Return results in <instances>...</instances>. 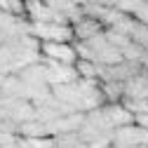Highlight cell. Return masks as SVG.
I'll return each mask as SVG.
<instances>
[{
	"instance_id": "ba28073f",
	"label": "cell",
	"mask_w": 148,
	"mask_h": 148,
	"mask_svg": "<svg viewBox=\"0 0 148 148\" xmlns=\"http://www.w3.org/2000/svg\"><path fill=\"white\" fill-rule=\"evenodd\" d=\"M132 19L139 21V24H146L148 26V3H143V0H139L134 12H132Z\"/></svg>"
},
{
	"instance_id": "52a82bcc",
	"label": "cell",
	"mask_w": 148,
	"mask_h": 148,
	"mask_svg": "<svg viewBox=\"0 0 148 148\" xmlns=\"http://www.w3.org/2000/svg\"><path fill=\"white\" fill-rule=\"evenodd\" d=\"M129 40H132L134 45H139V47H146V42H148V26H146V24L134 21L132 33H129Z\"/></svg>"
},
{
	"instance_id": "9c48e42d",
	"label": "cell",
	"mask_w": 148,
	"mask_h": 148,
	"mask_svg": "<svg viewBox=\"0 0 148 148\" xmlns=\"http://www.w3.org/2000/svg\"><path fill=\"white\" fill-rule=\"evenodd\" d=\"M28 148H54V136H35V139H26Z\"/></svg>"
},
{
	"instance_id": "3957f363",
	"label": "cell",
	"mask_w": 148,
	"mask_h": 148,
	"mask_svg": "<svg viewBox=\"0 0 148 148\" xmlns=\"http://www.w3.org/2000/svg\"><path fill=\"white\" fill-rule=\"evenodd\" d=\"M73 28V38H78V40H89V38H94V35H99L103 31V26L97 21V19H89V16H80V19L75 24H71Z\"/></svg>"
},
{
	"instance_id": "6da1fadb",
	"label": "cell",
	"mask_w": 148,
	"mask_h": 148,
	"mask_svg": "<svg viewBox=\"0 0 148 148\" xmlns=\"http://www.w3.org/2000/svg\"><path fill=\"white\" fill-rule=\"evenodd\" d=\"M40 49L42 54L40 57L45 59H52L57 64H66V66H73L75 64V49H73L71 42H40Z\"/></svg>"
},
{
	"instance_id": "7a4b0ae2",
	"label": "cell",
	"mask_w": 148,
	"mask_h": 148,
	"mask_svg": "<svg viewBox=\"0 0 148 148\" xmlns=\"http://www.w3.org/2000/svg\"><path fill=\"white\" fill-rule=\"evenodd\" d=\"M103 115L110 125V129H118V127H127V125H134V115L122 106V103H103L101 106Z\"/></svg>"
},
{
	"instance_id": "30bf717a",
	"label": "cell",
	"mask_w": 148,
	"mask_h": 148,
	"mask_svg": "<svg viewBox=\"0 0 148 148\" xmlns=\"http://www.w3.org/2000/svg\"><path fill=\"white\" fill-rule=\"evenodd\" d=\"M136 3H139V0H115L113 7H115L118 12H122V14H127V16H132V12H134Z\"/></svg>"
},
{
	"instance_id": "9a60e30c",
	"label": "cell",
	"mask_w": 148,
	"mask_h": 148,
	"mask_svg": "<svg viewBox=\"0 0 148 148\" xmlns=\"http://www.w3.org/2000/svg\"><path fill=\"white\" fill-rule=\"evenodd\" d=\"M108 148H113V146H108Z\"/></svg>"
},
{
	"instance_id": "5b68a950",
	"label": "cell",
	"mask_w": 148,
	"mask_h": 148,
	"mask_svg": "<svg viewBox=\"0 0 148 148\" xmlns=\"http://www.w3.org/2000/svg\"><path fill=\"white\" fill-rule=\"evenodd\" d=\"M24 82L12 75V73H7V75H3V82H0V94L3 97H12V99H24ZM26 101V99H24Z\"/></svg>"
},
{
	"instance_id": "8992f818",
	"label": "cell",
	"mask_w": 148,
	"mask_h": 148,
	"mask_svg": "<svg viewBox=\"0 0 148 148\" xmlns=\"http://www.w3.org/2000/svg\"><path fill=\"white\" fill-rule=\"evenodd\" d=\"M122 61V54H120V49H115V47H106V49H101L97 57H94V64H99V66H115V64H120Z\"/></svg>"
},
{
	"instance_id": "5bb4252c",
	"label": "cell",
	"mask_w": 148,
	"mask_h": 148,
	"mask_svg": "<svg viewBox=\"0 0 148 148\" xmlns=\"http://www.w3.org/2000/svg\"><path fill=\"white\" fill-rule=\"evenodd\" d=\"M143 3H148V0H143Z\"/></svg>"
},
{
	"instance_id": "4fadbf2b",
	"label": "cell",
	"mask_w": 148,
	"mask_h": 148,
	"mask_svg": "<svg viewBox=\"0 0 148 148\" xmlns=\"http://www.w3.org/2000/svg\"><path fill=\"white\" fill-rule=\"evenodd\" d=\"M143 52H148V42H146V47H143Z\"/></svg>"
},
{
	"instance_id": "277c9868",
	"label": "cell",
	"mask_w": 148,
	"mask_h": 148,
	"mask_svg": "<svg viewBox=\"0 0 148 148\" xmlns=\"http://www.w3.org/2000/svg\"><path fill=\"white\" fill-rule=\"evenodd\" d=\"M24 14H28V21H40V24L52 21V12L42 0H24Z\"/></svg>"
},
{
	"instance_id": "7c38bea8",
	"label": "cell",
	"mask_w": 148,
	"mask_h": 148,
	"mask_svg": "<svg viewBox=\"0 0 148 148\" xmlns=\"http://www.w3.org/2000/svg\"><path fill=\"white\" fill-rule=\"evenodd\" d=\"M141 71H143V73H148V52L143 54V59H141Z\"/></svg>"
},
{
	"instance_id": "8fae6325",
	"label": "cell",
	"mask_w": 148,
	"mask_h": 148,
	"mask_svg": "<svg viewBox=\"0 0 148 148\" xmlns=\"http://www.w3.org/2000/svg\"><path fill=\"white\" fill-rule=\"evenodd\" d=\"M108 146H110V132L108 134H99L89 143H85V148H108Z\"/></svg>"
}]
</instances>
